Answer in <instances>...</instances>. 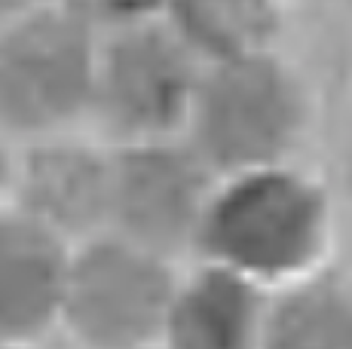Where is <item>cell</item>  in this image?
<instances>
[{"mask_svg": "<svg viewBox=\"0 0 352 349\" xmlns=\"http://www.w3.org/2000/svg\"><path fill=\"white\" fill-rule=\"evenodd\" d=\"M331 236L328 196L297 166H267L214 181L199 260L273 288L319 270Z\"/></svg>", "mask_w": 352, "mask_h": 349, "instance_id": "6da1fadb", "label": "cell"}, {"mask_svg": "<svg viewBox=\"0 0 352 349\" xmlns=\"http://www.w3.org/2000/svg\"><path fill=\"white\" fill-rule=\"evenodd\" d=\"M309 104L279 52L202 65L181 138L214 178L291 163Z\"/></svg>", "mask_w": 352, "mask_h": 349, "instance_id": "7a4b0ae2", "label": "cell"}, {"mask_svg": "<svg viewBox=\"0 0 352 349\" xmlns=\"http://www.w3.org/2000/svg\"><path fill=\"white\" fill-rule=\"evenodd\" d=\"M98 31L62 0L0 25V135L12 147L89 129Z\"/></svg>", "mask_w": 352, "mask_h": 349, "instance_id": "3957f363", "label": "cell"}, {"mask_svg": "<svg viewBox=\"0 0 352 349\" xmlns=\"http://www.w3.org/2000/svg\"><path fill=\"white\" fill-rule=\"evenodd\" d=\"M199 71L160 16L98 31L89 129L107 144L178 138Z\"/></svg>", "mask_w": 352, "mask_h": 349, "instance_id": "277c9868", "label": "cell"}, {"mask_svg": "<svg viewBox=\"0 0 352 349\" xmlns=\"http://www.w3.org/2000/svg\"><path fill=\"white\" fill-rule=\"evenodd\" d=\"M175 276L172 260L113 233L71 245L58 337L71 349H153Z\"/></svg>", "mask_w": 352, "mask_h": 349, "instance_id": "5b68a950", "label": "cell"}, {"mask_svg": "<svg viewBox=\"0 0 352 349\" xmlns=\"http://www.w3.org/2000/svg\"><path fill=\"white\" fill-rule=\"evenodd\" d=\"M214 174L184 138L111 144L107 230L160 258L196 251Z\"/></svg>", "mask_w": 352, "mask_h": 349, "instance_id": "8992f818", "label": "cell"}, {"mask_svg": "<svg viewBox=\"0 0 352 349\" xmlns=\"http://www.w3.org/2000/svg\"><path fill=\"white\" fill-rule=\"evenodd\" d=\"M111 144L92 129L28 141L12 157L10 209L65 245L107 230Z\"/></svg>", "mask_w": 352, "mask_h": 349, "instance_id": "52a82bcc", "label": "cell"}, {"mask_svg": "<svg viewBox=\"0 0 352 349\" xmlns=\"http://www.w3.org/2000/svg\"><path fill=\"white\" fill-rule=\"evenodd\" d=\"M267 288L214 264L178 273L153 349H263Z\"/></svg>", "mask_w": 352, "mask_h": 349, "instance_id": "ba28073f", "label": "cell"}, {"mask_svg": "<svg viewBox=\"0 0 352 349\" xmlns=\"http://www.w3.org/2000/svg\"><path fill=\"white\" fill-rule=\"evenodd\" d=\"M71 245L12 209L0 212V346L52 344Z\"/></svg>", "mask_w": 352, "mask_h": 349, "instance_id": "9c48e42d", "label": "cell"}, {"mask_svg": "<svg viewBox=\"0 0 352 349\" xmlns=\"http://www.w3.org/2000/svg\"><path fill=\"white\" fill-rule=\"evenodd\" d=\"M162 22L199 65L276 52L282 28L279 0H168Z\"/></svg>", "mask_w": 352, "mask_h": 349, "instance_id": "30bf717a", "label": "cell"}, {"mask_svg": "<svg viewBox=\"0 0 352 349\" xmlns=\"http://www.w3.org/2000/svg\"><path fill=\"white\" fill-rule=\"evenodd\" d=\"M263 349H352V282L319 267L273 288Z\"/></svg>", "mask_w": 352, "mask_h": 349, "instance_id": "8fae6325", "label": "cell"}, {"mask_svg": "<svg viewBox=\"0 0 352 349\" xmlns=\"http://www.w3.org/2000/svg\"><path fill=\"white\" fill-rule=\"evenodd\" d=\"M62 3L77 12L83 22H89L96 31H107L162 16L168 0H62Z\"/></svg>", "mask_w": 352, "mask_h": 349, "instance_id": "7c38bea8", "label": "cell"}, {"mask_svg": "<svg viewBox=\"0 0 352 349\" xmlns=\"http://www.w3.org/2000/svg\"><path fill=\"white\" fill-rule=\"evenodd\" d=\"M12 157L16 147L0 135V212L10 209V184H12Z\"/></svg>", "mask_w": 352, "mask_h": 349, "instance_id": "4fadbf2b", "label": "cell"}, {"mask_svg": "<svg viewBox=\"0 0 352 349\" xmlns=\"http://www.w3.org/2000/svg\"><path fill=\"white\" fill-rule=\"evenodd\" d=\"M46 3H56V0H0V25L12 22L19 16H28V12L40 10Z\"/></svg>", "mask_w": 352, "mask_h": 349, "instance_id": "5bb4252c", "label": "cell"}, {"mask_svg": "<svg viewBox=\"0 0 352 349\" xmlns=\"http://www.w3.org/2000/svg\"><path fill=\"white\" fill-rule=\"evenodd\" d=\"M0 349H52L50 344H31V346H0Z\"/></svg>", "mask_w": 352, "mask_h": 349, "instance_id": "9a60e30c", "label": "cell"}]
</instances>
